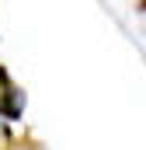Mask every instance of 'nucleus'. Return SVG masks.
<instances>
[{"label": "nucleus", "instance_id": "2", "mask_svg": "<svg viewBox=\"0 0 146 150\" xmlns=\"http://www.w3.org/2000/svg\"><path fill=\"white\" fill-rule=\"evenodd\" d=\"M143 7H146V0H143Z\"/></svg>", "mask_w": 146, "mask_h": 150}, {"label": "nucleus", "instance_id": "1", "mask_svg": "<svg viewBox=\"0 0 146 150\" xmlns=\"http://www.w3.org/2000/svg\"><path fill=\"white\" fill-rule=\"evenodd\" d=\"M25 105H28V98H25V91L11 80V74L0 67V119H7V122H18L21 115H25Z\"/></svg>", "mask_w": 146, "mask_h": 150}]
</instances>
